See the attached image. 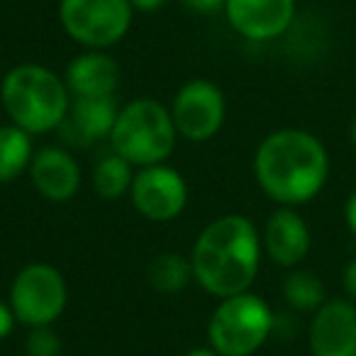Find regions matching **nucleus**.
Masks as SVG:
<instances>
[{
	"label": "nucleus",
	"instance_id": "1",
	"mask_svg": "<svg viewBox=\"0 0 356 356\" xmlns=\"http://www.w3.org/2000/svg\"><path fill=\"white\" fill-rule=\"evenodd\" d=\"M254 176L273 203L298 208L322 193L330 178V154L317 134L283 127L266 134L257 147Z\"/></svg>",
	"mask_w": 356,
	"mask_h": 356
},
{
	"label": "nucleus",
	"instance_id": "2",
	"mask_svg": "<svg viewBox=\"0 0 356 356\" xmlns=\"http://www.w3.org/2000/svg\"><path fill=\"white\" fill-rule=\"evenodd\" d=\"M261 254V232L247 215H220L193 244V281L218 300L247 293L257 281Z\"/></svg>",
	"mask_w": 356,
	"mask_h": 356
},
{
	"label": "nucleus",
	"instance_id": "3",
	"mask_svg": "<svg viewBox=\"0 0 356 356\" xmlns=\"http://www.w3.org/2000/svg\"><path fill=\"white\" fill-rule=\"evenodd\" d=\"M0 103L8 120L35 134L56 132L71 105L64 76L42 64H17L0 81Z\"/></svg>",
	"mask_w": 356,
	"mask_h": 356
},
{
	"label": "nucleus",
	"instance_id": "4",
	"mask_svg": "<svg viewBox=\"0 0 356 356\" xmlns=\"http://www.w3.org/2000/svg\"><path fill=\"white\" fill-rule=\"evenodd\" d=\"M176 139L171 110L154 98H137L120 108L110 147L134 168H144L166 163L176 149Z\"/></svg>",
	"mask_w": 356,
	"mask_h": 356
},
{
	"label": "nucleus",
	"instance_id": "5",
	"mask_svg": "<svg viewBox=\"0 0 356 356\" xmlns=\"http://www.w3.org/2000/svg\"><path fill=\"white\" fill-rule=\"evenodd\" d=\"M276 315L252 291L222 298L208 322V341L220 356H252L271 339Z\"/></svg>",
	"mask_w": 356,
	"mask_h": 356
},
{
	"label": "nucleus",
	"instance_id": "6",
	"mask_svg": "<svg viewBox=\"0 0 356 356\" xmlns=\"http://www.w3.org/2000/svg\"><path fill=\"white\" fill-rule=\"evenodd\" d=\"M15 320L25 327H49L64 315L69 286L56 266L44 261L27 264L15 273L8 293Z\"/></svg>",
	"mask_w": 356,
	"mask_h": 356
},
{
	"label": "nucleus",
	"instance_id": "7",
	"mask_svg": "<svg viewBox=\"0 0 356 356\" xmlns=\"http://www.w3.org/2000/svg\"><path fill=\"white\" fill-rule=\"evenodd\" d=\"M129 0H59V22L83 49L108 51L132 27Z\"/></svg>",
	"mask_w": 356,
	"mask_h": 356
},
{
	"label": "nucleus",
	"instance_id": "8",
	"mask_svg": "<svg viewBox=\"0 0 356 356\" xmlns=\"http://www.w3.org/2000/svg\"><path fill=\"white\" fill-rule=\"evenodd\" d=\"M171 118L178 137L188 142H208L222 129L227 118V100L218 83L208 79H191L176 90Z\"/></svg>",
	"mask_w": 356,
	"mask_h": 356
},
{
	"label": "nucleus",
	"instance_id": "9",
	"mask_svg": "<svg viewBox=\"0 0 356 356\" xmlns=\"http://www.w3.org/2000/svg\"><path fill=\"white\" fill-rule=\"evenodd\" d=\"M129 200L149 222H171L188 205V184L168 163L144 166L134 173Z\"/></svg>",
	"mask_w": 356,
	"mask_h": 356
},
{
	"label": "nucleus",
	"instance_id": "10",
	"mask_svg": "<svg viewBox=\"0 0 356 356\" xmlns=\"http://www.w3.org/2000/svg\"><path fill=\"white\" fill-rule=\"evenodd\" d=\"M225 17L239 37L249 42H271L293 27L296 0H225Z\"/></svg>",
	"mask_w": 356,
	"mask_h": 356
},
{
	"label": "nucleus",
	"instance_id": "11",
	"mask_svg": "<svg viewBox=\"0 0 356 356\" xmlns=\"http://www.w3.org/2000/svg\"><path fill=\"white\" fill-rule=\"evenodd\" d=\"M307 346L312 356H356V302L327 298L310 317Z\"/></svg>",
	"mask_w": 356,
	"mask_h": 356
},
{
	"label": "nucleus",
	"instance_id": "12",
	"mask_svg": "<svg viewBox=\"0 0 356 356\" xmlns=\"http://www.w3.org/2000/svg\"><path fill=\"white\" fill-rule=\"evenodd\" d=\"M261 247L273 264L283 268H298L312 247V234L305 218L296 208L278 205L264 225Z\"/></svg>",
	"mask_w": 356,
	"mask_h": 356
},
{
	"label": "nucleus",
	"instance_id": "13",
	"mask_svg": "<svg viewBox=\"0 0 356 356\" xmlns=\"http://www.w3.org/2000/svg\"><path fill=\"white\" fill-rule=\"evenodd\" d=\"M27 173L35 191L49 203H69L81 188L79 161L69 149L59 144L37 149Z\"/></svg>",
	"mask_w": 356,
	"mask_h": 356
},
{
	"label": "nucleus",
	"instance_id": "14",
	"mask_svg": "<svg viewBox=\"0 0 356 356\" xmlns=\"http://www.w3.org/2000/svg\"><path fill=\"white\" fill-rule=\"evenodd\" d=\"M120 105L115 95L105 98H71L69 113L56 132L69 147H90L100 139H110Z\"/></svg>",
	"mask_w": 356,
	"mask_h": 356
},
{
	"label": "nucleus",
	"instance_id": "15",
	"mask_svg": "<svg viewBox=\"0 0 356 356\" xmlns=\"http://www.w3.org/2000/svg\"><path fill=\"white\" fill-rule=\"evenodd\" d=\"M71 98H105L120 86V66L108 51L86 49L74 56L64 71Z\"/></svg>",
	"mask_w": 356,
	"mask_h": 356
},
{
	"label": "nucleus",
	"instance_id": "16",
	"mask_svg": "<svg viewBox=\"0 0 356 356\" xmlns=\"http://www.w3.org/2000/svg\"><path fill=\"white\" fill-rule=\"evenodd\" d=\"M32 134L17 124H0V184H13L17 176L30 168L35 156Z\"/></svg>",
	"mask_w": 356,
	"mask_h": 356
},
{
	"label": "nucleus",
	"instance_id": "17",
	"mask_svg": "<svg viewBox=\"0 0 356 356\" xmlns=\"http://www.w3.org/2000/svg\"><path fill=\"white\" fill-rule=\"evenodd\" d=\"M193 281L191 259L178 252H163L154 257L147 266V283L161 296H176Z\"/></svg>",
	"mask_w": 356,
	"mask_h": 356
},
{
	"label": "nucleus",
	"instance_id": "18",
	"mask_svg": "<svg viewBox=\"0 0 356 356\" xmlns=\"http://www.w3.org/2000/svg\"><path fill=\"white\" fill-rule=\"evenodd\" d=\"M281 293L286 305L293 312H300V315H312L327 300L325 283L320 281L315 271H307V268H293L283 278Z\"/></svg>",
	"mask_w": 356,
	"mask_h": 356
},
{
	"label": "nucleus",
	"instance_id": "19",
	"mask_svg": "<svg viewBox=\"0 0 356 356\" xmlns=\"http://www.w3.org/2000/svg\"><path fill=\"white\" fill-rule=\"evenodd\" d=\"M134 181V166L122 159L120 154L110 152L95 163L93 168V191L100 195L103 200H118L122 195H129V188H132Z\"/></svg>",
	"mask_w": 356,
	"mask_h": 356
},
{
	"label": "nucleus",
	"instance_id": "20",
	"mask_svg": "<svg viewBox=\"0 0 356 356\" xmlns=\"http://www.w3.org/2000/svg\"><path fill=\"white\" fill-rule=\"evenodd\" d=\"M27 356H61V339L49 327H32L25 337Z\"/></svg>",
	"mask_w": 356,
	"mask_h": 356
},
{
	"label": "nucleus",
	"instance_id": "21",
	"mask_svg": "<svg viewBox=\"0 0 356 356\" xmlns=\"http://www.w3.org/2000/svg\"><path fill=\"white\" fill-rule=\"evenodd\" d=\"M178 3L195 15H213V13L225 10V0H178Z\"/></svg>",
	"mask_w": 356,
	"mask_h": 356
},
{
	"label": "nucleus",
	"instance_id": "22",
	"mask_svg": "<svg viewBox=\"0 0 356 356\" xmlns=\"http://www.w3.org/2000/svg\"><path fill=\"white\" fill-rule=\"evenodd\" d=\"M341 291H344V298L356 302V254L341 268Z\"/></svg>",
	"mask_w": 356,
	"mask_h": 356
},
{
	"label": "nucleus",
	"instance_id": "23",
	"mask_svg": "<svg viewBox=\"0 0 356 356\" xmlns=\"http://www.w3.org/2000/svg\"><path fill=\"white\" fill-rule=\"evenodd\" d=\"M15 312H13L10 302L0 300V341L8 339V337L13 334V330H15Z\"/></svg>",
	"mask_w": 356,
	"mask_h": 356
},
{
	"label": "nucleus",
	"instance_id": "24",
	"mask_svg": "<svg viewBox=\"0 0 356 356\" xmlns=\"http://www.w3.org/2000/svg\"><path fill=\"white\" fill-rule=\"evenodd\" d=\"M344 222H346V229L351 232V237L356 239V188L351 191L344 203Z\"/></svg>",
	"mask_w": 356,
	"mask_h": 356
},
{
	"label": "nucleus",
	"instance_id": "25",
	"mask_svg": "<svg viewBox=\"0 0 356 356\" xmlns=\"http://www.w3.org/2000/svg\"><path fill=\"white\" fill-rule=\"evenodd\" d=\"M134 13H159L168 6V0H129Z\"/></svg>",
	"mask_w": 356,
	"mask_h": 356
},
{
	"label": "nucleus",
	"instance_id": "26",
	"mask_svg": "<svg viewBox=\"0 0 356 356\" xmlns=\"http://www.w3.org/2000/svg\"><path fill=\"white\" fill-rule=\"evenodd\" d=\"M186 356H220V354L208 344V346H195V349L186 351Z\"/></svg>",
	"mask_w": 356,
	"mask_h": 356
},
{
	"label": "nucleus",
	"instance_id": "27",
	"mask_svg": "<svg viewBox=\"0 0 356 356\" xmlns=\"http://www.w3.org/2000/svg\"><path fill=\"white\" fill-rule=\"evenodd\" d=\"M349 139H351V147L356 152V115L351 118V124H349Z\"/></svg>",
	"mask_w": 356,
	"mask_h": 356
}]
</instances>
